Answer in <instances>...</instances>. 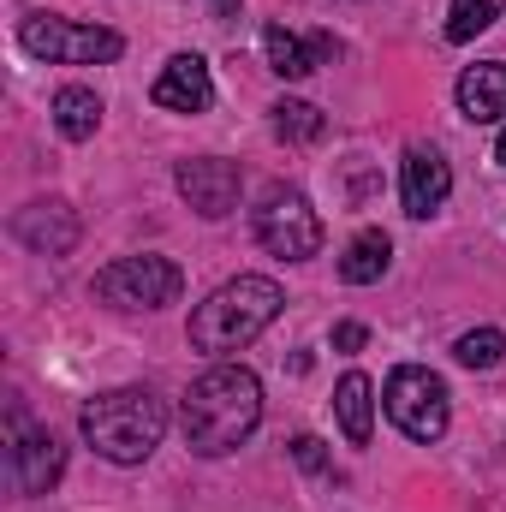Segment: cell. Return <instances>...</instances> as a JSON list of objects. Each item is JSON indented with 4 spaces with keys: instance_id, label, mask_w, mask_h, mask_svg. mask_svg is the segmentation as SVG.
<instances>
[{
    "instance_id": "cell-2",
    "label": "cell",
    "mask_w": 506,
    "mask_h": 512,
    "mask_svg": "<svg viewBox=\"0 0 506 512\" xmlns=\"http://www.w3.org/2000/svg\"><path fill=\"white\" fill-rule=\"evenodd\" d=\"M78 429L108 465H143L167 435V399L155 387H108L78 411Z\"/></svg>"
},
{
    "instance_id": "cell-13",
    "label": "cell",
    "mask_w": 506,
    "mask_h": 512,
    "mask_svg": "<svg viewBox=\"0 0 506 512\" xmlns=\"http://www.w3.org/2000/svg\"><path fill=\"white\" fill-rule=\"evenodd\" d=\"M459 114H465L471 126L506 120V60H477V66H465V78H459Z\"/></svg>"
},
{
    "instance_id": "cell-15",
    "label": "cell",
    "mask_w": 506,
    "mask_h": 512,
    "mask_svg": "<svg viewBox=\"0 0 506 512\" xmlns=\"http://www.w3.org/2000/svg\"><path fill=\"white\" fill-rule=\"evenodd\" d=\"M334 411H340L346 441H352V447H370V435H376V382H370L364 370L340 376V387H334Z\"/></svg>"
},
{
    "instance_id": "cell-22",
    "label": "cell",
    "mask_w": 506,
    "mask_h": 512,
    "mask_svg": "<svg viewBox=\"0 0 506 512\" xmlns=\"http://www.w3.org/2000/svg\"><path fill=\"white\" fill-rule=\"evenodd\" d=\"M364 340H370V328H364V322H340V328H334V346H340V352H358Z\"/></svg>"
},
{
    "instance_id": "cell-10",
    "label": "cell",
    "mask_w": 506,
    "mask_h": 512,
    "mask_svg": "<svg viewBox=\"0 0 506 512\" xmlns=\"http://www.w3.org/2000/svg\"><path fill=\"white\" fill-rule=\"evenodd\" d=\"M12 239H18L24 251H36V256H66L72 245H78V209H72L66 197L24 203V209L12 215Z\"/></svg>"
},
{
    "instance_id": "cell-16",
    "label": "cell",
    "mask_w": 506,
    "mask_h": 512,
    "mask_svg": "<svg viewBox=\"0 0 506 512\" xmlns=\"http://www.w3.org/2000/svg\"><path fill=\"white\" fill-rule=\"evenodd\" d=\"M387 262H393V245H387V233L364 227V233L346 245V256H340V280H346V286H376L381 274H387Z\"/></svg>"
},
{
    "instance_id": "cell-12",
    "label": "cell",
    "mask_w": 506,
    "mask_h": 512,
    "mask_svg": "<svg viewBox=\"0 0 506 512\" xmlns=\"http://www.w3.org/2000/svg\"><path fill=\"white\" fill-rule=\"evenodd\" d=\"M149 102L167 108V114H203L215 102V78H209V60L203 54H173L161 66V78L149 84Z\"/></svg>"
},
{
    "instance_id": "cell-21",
    "label": "cell",
    "mask_w": 506,
    "mask_h": 512,
    "mask_svg": "<svg viewBox=\"0 0 506 512\" xmlns=\"http://www.w3.org/2000/svg\"><path fill=\"white\" fill-rule=\"evenodd\" d=\"M292 459H298V465H304V471H316V477H328V471H334V465H328V453H322V441H316V435H298V441H292Z\"/></svg>"
},
{
    "instance_id": "cell-7",
    "label": "cell",
    "mask_w": 506,
    "mask_h": 512,
    "mask_svg": "<svg viewBox=\"0 0 506 512\" xmlns=\"http://www.w3.org/2000/svg\"><path fill=\"white\" fill-rule=\"evenodd\" d=\"M179 292H185V274L167 256H120L96 274V298L114 310H161Z\"/></svg>"
},
{
    "instance_id": "cell-3",
    "label": "cell",
    "mask_w": 506,
    "mask_h": 512,
    "mask_svg": "<svg viewBox=\"0 0 506 512\" xmlns=\"http://www.w3.org/2000/svg\"><path fill=\"white\" fill-rule=\"evenodd\" d=\"M280 310H286V292H280L268 274H239V280L215 286V292L191 310V346L209 352V358L245 352Z\"/></svg>"
},
{
    "instance_id": "cell-4",
    "label": "cell",
    "mask_w": 506,
    "mask_h": 512,
    "mask_svg": "<svg viewBox=\"0 0 506 512\" xmlns=\"http://www.w3.org/2000/svg\"><path fill=\"white\" fill-rule=\"evenodd\" d=\"M18 48L30 60H48V66H102V60L126 54V36L108 24H72L54 12H30L18 24Z\"/></svg>"
},
{
    "instance_id": "cell-6",
    "label": "cell",
    "mask_w": 506,
    "mask_h": 512,
    "mask_svg": "<svg viewBox=\"0 0 506 512\" xmlns=\"http://www.w3.org/2000/svg\"><path fill=\"white\" fill-rule=\"evenodd\" d=\"M256 245L268 256H280V262H310L322 251V215L310 209L304 191L274 185L262 197V209H256Z\"/></svg>"
},
{
    "instance_id": "cell-14",
    "label": "cell",
    "mask_w": 506,
    "mask_h": 512,
    "mask_svg": "<svg viewBox=\"0 0 506 512\" xmlns=\"http://www.w3.org/2000/svg\"><path fill=\"white\" fill-rule=\"evenodd\" d=\"M262 48H268V66H274L280 78H292V84H298V78H310V72L334 54V42H328V36H310V42H304V36H292L286 24H268V30H262Z\"/></svg>"
},
{
    "instance_id": "cell-24",
    "label": "cell",
    "mask_w": 506,
    "mask_h": 512,
    "mask_svg": "<svg viewBox=\"0 0 506 512\" xmlns=\"http://www.w3.org/2000/svg\"><path fill=\"white\" fill-rule=\"evenodd\" d=\"M215 6H233V0H215Z\"/></svg>"
},
{
    "instance_id": "cell-9",
    "label": "cell",
    "mask_w": 506,
    "mask_h": 512,
    "mask_svg": "<svg viewBox=\"0 0 506 512\" xmlns=\"http://www.w3.org/2000/svg\"><path fill=\"white\" fill-rule=\"evenodd\" d=\"M173 185H179V197H185L203 221H221V215H233V209H239L245 173H239L233 161H221V155H197V161H179Z\"/></svg>"
},
{
    "instance_id": "cell-8",
    "label": "cell",
    "mask_w": 506,
    "mask_h": 512,
    "mask_svg": "<svg viewBox=\"0 0 506 512\" xmlns=\"http://www.w3.org/2000/svg\"><path fill=\"white\" fill-rule=\"evenodd\" d=\"M6 471H12V483L24 495H48L60 483V471H66V447L54 441V429L30 423V411L18 399L6 411Z\"/></svg>"
},
{
    "instance_id": "cell-17",
    "label": "cell",
    "mask_w": 506,
    "mask_h": 512,
    "mask_svg": "<svg viewBox=\"0 0 506 512\" xmlns=\"http://www.w3.org/2000/svg\"><path fill=\"white\" fill-rule=\"evenodd\" d=\"M54 126H60V137H72V143L96 137V126H102V96L84 90V84H66L54 96Z\"/></svg>"
},
{
    "instance_id": "cell-1",
    "label": "cell",
    "mask_w": 506,
    "mask_h": 512,
    "mask_svg": "<svg viewBox=\"0 0 506 512\" xmlns=\"http://www.w3.org/2000/svg\"><path fill=\"white\" fill-rule=\"evenodd\" d=\"M256 423H262V382L239 364L203 370L179 399V429H185L191 453H203V459L239 453L256 435Z\"/></svg>"
},
{
    "instance_id": "cell-5",
    "label": "cell",
    "mask_w": 506,
    "mask_h": 512,
    "mask_svg": "<svg viewBox=\"0 0 506 512\" xmlns=\"http://www.w3.org/2000/svg\"><path fill=\"white\" fill-rule=\"evenodd\" d=\"M381 405H387L393 429L411 435V441H441L447 423H453V393H447V382L435 370H423V364H399L387 376V387H381Z\"/></svg>"
},
{
    "instance_id": "cell-18",
    "label": "cell",
    "mask_w": 506,
    "mask_h": 512,
    "mask_svg": "<svg viewBox=\"0 0 506 512\" xmlns=\"http://www.w3.org/2000/svg\"><path fill=\"white\" fill-rule=\"evenodd\" d=\"M506 0H453V12H447V42H477L495 18H501Z\"/></svg>"
},
{
    "instance_id": "cell-20",
    "label": "cell",
    "mask_w": 506,
    "mask_h": 512,
    "mask_svg": "<svg viewBox=\"0 0 506 512\" xmlns=\"http://www.w3.org/2000/svg\"><path fill=\"white\" fill-rule=\"evenodd\" d=\"M453 358H459L465 370H495V364L506 358V334L501 328H471V334H459Z\"/></svg>"
},
{
    "instance_id": "cell-11",
    "label": "cell",
    "mask_w": 506,
    "mask_h": 512,
    "mask_svg": "<svg viewBox=\"0 0 506 512\" xmlns=\"http://www.w3.org/2000/svg\"><path fill=\"white\" fill-rule=\"evenodd\" d=\"M447 191H453V167H447V155L429 149V143H411V149H405V167H399L405 215H411V221H429V215L447 203Z\"/></svg>"
},
{
    "instance_id": "cell-23",
    "label": "cell",
    "mask_w": 506,
    "mask_h": 512,
    "mask_svg": "<svg viewBox=\"0 0 506 512\" xmlns=\"http://www.w3.org/2000/svg\"><path fill=\"white\" fill-rule=\"evenodd\" d=\"M495 161H501V167H506V131H501V143H495Z\"/></svg>"
},
{
    "instance_id": "cell-19",
    "label": "cell",
    "mask_w": 506,
    "mask_h": 512,
    "mask_svg": "<svg viewBox=\"0 0 506 512\" xmlns=\"http://www.w3.org/2000/svg\"><path fill=\"white\" fill-rule=\"evenodd\" d=\"M322 131H328L322 108H310V102H274V137H286V143H316Z\"/></svg>"
}]
</instances>
